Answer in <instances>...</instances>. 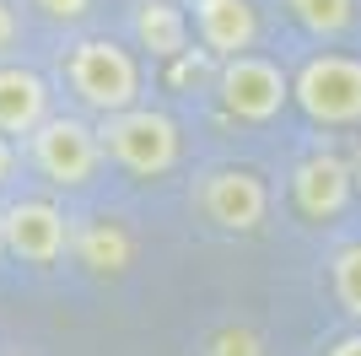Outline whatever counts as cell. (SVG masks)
Returning <instances> with one entry per match:
<instances>
[{
	"instance_id": "obj_1",
	"label": "cell",
	"mask_w": 361,
	"mask_h": 356,
	"mask_svg": "<svg viewBox=\"0 0 361 356\" xmlns=\"http://www.w3.org/2000/svg\"><path fill=\"white\" fill-rule=\"evenodd\" d=\"M65 87L87 114H119L140 103V59L114 38H81L65 54Z\"/></svg>"
},
{
	"instance_id": "obj_2",
	"label": "cell",
	"mask_w": 361,
	"mask_h": 356,
	"mask_svg": "<svg viewBox=\"0 0 361 356\" xmlns=\"http://www.w3.org/2000/svg\"><path fill=\"white\" fill-rule=\"evenodd\" d=\"M97 135H103V151L124 173L135 178H162L178 167V124L162 114V108H146V103H130L119 114H97Z\"/></svg>"
},
{
	"instance_id": "obj_3",
	"label": "cell",
	"mask_w": 361,
	"mask_h": 356,
	"mask_svg": "<svg viewBox=\"0 0 361 356\" xmlns=\"http://www.w3.org/2000/svg\"><path fill=\"white\" fill-rule=\"evenodd\" d=\"M103 157L108 151H103L97 124H87V119H75V114H49L44 124L27 135V162L38 167L54 189H81V184H92L97 167H103Z\"/></svg>"
},
{
	"instance_id": "obj_4",
	"label": "cell",
	"mask_w": 361,
	"mask_h": 356,
	"mask_svg": "<svg viewBox=\"0 0 361 356\" xmlns=\"http://www.w3.org/2000/svg\"><path fill=\"white\" fill-rule=\"evenodd\" d=\"M291 103L324 124V130H350L361 124V59L356 54H313L291 76Z\"/></svg>"
},
{
	"instance_id": "obj_5",
	"label": "cell",
	"mask_w": 361,
	"mask_h": 356,
	"mask_svg": "<svg viewBox=\"0 0 361 356\" xmlns=\"http://www.w3.org/2000/svg\"><path fill=\"white\" fill-rule=\"evenodd\" d=\"M216 103L226 108V119H238V124H270L281 119V108L291 103V76L264 54H232L221 59V71H216Z\"/></svg>"
},
{
	"instance_id": "obj_6",
	"label": "cell",
	"mask_w": 361,
	"mask_h": 356,
	"mask_svg": "<svg viewBox=\"0 0 361 356\" xmlns=\"http://www.w3.org/2000/svg\"><path fill=\"white\" fill-rule=\"evenodd\" d=\"M195 210L216 232L248 237L270 216V189H264V178H259L254 167H211V173H200V184H195Z\"/></svg>"
},
{
	"instance_id": "obj_7",
	"label": "cell",
	"mask_w": 361,
	"mask_h": 356,
	"mask_svg": "<svg viewBox=\"0 0 361 356\" xmlns=\"http://www.w3.org/2000/svg\"><path fill=\"white\" fill-rule=\"evenodd\" d=\"M0 237H6V254L22 259L32 270L60 265L65 249H71V222L54 200H16V206L0 210Z\"/></svg>"
},
{
	"instance_id": "obj_8",
	"label": "cell",
	"mask_w": 361,
	"mask_h": 356,
	"mask_svg": "<svg viewBox=\"0 0 361 356\" xmlns=\"http://www.w3.org/2000/svg\"><path fill=\"white\" fill-rule=\"evenodd\" d=\"M350 194H356V167L334 151H313L291 167V206L307 222H334L350 206Z\"/></svg>"
},
{
	"instance_id": "obj_9",
	"label": "cell",
	"mask_w": 361,
	"mask_h": 356,
	"mask_svg": "<svg viewBox=\"0 0 361 356\" xmlns=\"http://www.w3.org/2000/svg\"><path fill=\"white\" fill-rule=\"evenodd\" d=\"M189 22H195L200 49L216 59L248 54L259 38V6L254 0H189Z\"/></svg>"
},
{
	"instance_id": "obj_10",
	"label": "cell",
	"mask_w": 361,
	"mask_h": 356,
	"mask_svg": "<svg viewBox=\"0 0 361 356\" xmlns=\"http://www.w3.org/2000/svg\"><path fill=\"white\" fill-rule=\"evenodd\" d=\"M49 119V81L32 65H0V130L27 141Z\"/></svg>"
},
{
	"instance_id": "obj_11",
	"label": "cell",
	"mask_w": 361,
	"mask_h": 356,
	"mask_svg": "<svg viewBox=\"0 0 361 356\" xmlns=\"http://www.w3.org/2000/svg\"><path fill=\"white\" fill-rule=\"evenodd\" d=\"M189 11L173 0H135V44L157 59H178L189 49Z\"/></svg>"
},
{
	"instance_id": "obj_12",
	"label": "cell",
	"mask_w": 361,
	"mask_h": 356,
	"mask_svg": "<svg viewBox=\"0 0 361 356\" xmlns=\"http://www.w3.org/2000/svg\"><path fill=\"white\" fill-rule=\"evenodd\" d=\"M71 254H75V265L92 270V275H124L130 259H135V243H130V232L119 222L103 216V222H87L71 237Z\"/></svg>"
},
{
	"instance_id": "obj_13",
	"label": "cell",
	"mask_w": 361,
	"mask_h": 356,
	"mask_svg": "<svg viewBox=\"0 0 361 356\" xmlns=\"http://www.w3.org/2000/svg\"><path fill=\"white\" fill-rule=\"evenodd\" d=\"M286 11L297 16L302 32H313V38H340L350 28V16H356V0H286Z\"/></svg>"
},
{
	"instance_id": "obj_14",
	"label": "cell",
	"mask_w": 361,
	"mask_h": 356,
	"mask_svg": "<svg viewBox=\"0 0 361 356\" xmlns=\"http://www.w3.org/2000/svg\"><path fill=\"white\" fill-rule=\"evenodd\" d=\"M329 292L340 302L350 324H361V243H345V249H334L329 259Z\"/></svg>"
},
{
	"instance_id": "obj_15",
	"label": "cell",
	"mask_w": 361,
	"mask_h": 356,
	"mask_svg": "<svg viewBox=\"0 0 361 356\" xmlns=\"http://www.w3.org/2000/svg\"><path fill=\"white\" fill-rule=\"evenodd\" d=\"M205 356H264V340H259L254 329H238V324H226L211 335V351Z\"/></svg>"
},
{
	"instance_id": "obj_16",
	"label": "cell",
	"mask_w": 361,
	"mask_h": 356,
	"mask_svg": "<svg viewBox=\"0 0 361 356\" xmlns=\"http://www.w3.org/2000/svg\"><path fill=\"white\" fill-rule=\"evenodd\" d=\"M32 11L44 16V22H81L92 11V0H27Z\"/></svg>"
},
{
	"instance_id": "obj_17",
	"label": "cell",
	"mask_w": 361,
	"mask_h": 356,
	"mask_svg": "<svg viewBox=\"0 0 361 356\" xmlns=\"http://www.w3.org/2000/svg\"><path fill=\"white\" fill-rule=\"evenodd\" d=\"M16 38H22V22H16V11L6 6V0H0V59L16 49Z\"/></svg>"
},
{
	"instance_id": "obj_18",
	"label": "cell",
	"mask_w": 361,
	"mask_h": 356,
	"mask_svg": "<svg viewBox=\"0 0 361 356\" xmlns=\"http://www.w3.org/2000/svg\"><path fill=\"white\" fill-rule=\"evenodd\" d=\"M16 178V146H11V135L0 130V189Z\"/></svg>"
},
{
	"instance_id": "obj_19",
	"label": "cell",
	"mask_w": 361,
	"mask_h": 356,
	"mask_svg": "<svg viewBox=\"0 0 361 356\" xmlns=\"http://www.w3.org/2000/svg\"><path fill=\"white\" fill-rule=\"evenodd\" d=\"M329 356H361V329H356V335H345V340H334Z\"/></svg>"
},
{
	"instance_id": "obj_20",
	"label": "cell",
	"mask_w": 361,
	"mask_h": 356,
	"mask_svg": "<svg viewBox=\"0 0 361 356\" xmlns=\"http://www.w3.org/2000/svg\"><path fill=\"white\" fill-rule=\"evenodd\" d=\"M356 194H361V162H356Z\"/></svg>"
},
{
	"instance_id": "obj_21",
	"label": "cell",
	"mask_w": 361,
	"mask_h": 356,
	"mask_svg": "<svg viewBox=\"0 0 361 356\" xmlns=\"http://www.w3.org/2000/svg\"><path fill=\"white\" fill-rule=\"evenodd\" d=\"M0 249H6V237H0Z\"/></svg>"
}]
</instances>
